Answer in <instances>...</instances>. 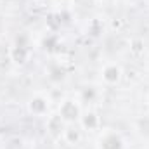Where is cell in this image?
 I'll return each mask as SVG.
<instances>
[{"instance_id":"1","label":"cell","mask_w":149,"mask_h":149,"mask_svg":"<svg viewBox=\"0 0 149 149\" xmlns=\"http://www.w3.org/2000/svg\"><path fill=\"white\" fill-rule=\"evenodd\" d=\"M61 114H63L66 120H74V118L78 116V108L74 106L71 101H68V102L63 104V108H61Z\"/></svg>"},{"instance_id":"2","label":"cell","mask_w":149,"mask_h":149,"mask_svg":"<svg viewBox=\"0 0 149 149\" xmlns=\"http://www.w3.org/2000/svg\"><path fill=\"white\" fill-rule=\"evenodd\" d=\"M102 149H120V139L116 135L106 137L104 142H102Z\"/></svg>"},{"instance_id":"3","label":"cell","mask_w":149,"mask_h":149,"mask_svg":"<svg viewBox=\"0 0 149 149\" xmlns=\"http://www.w3.org/2000/svg\"><path fill=\"white\" fill-rule=\"evenodd\" d=\"M118 76H120V70H118V68H114V66L108 68V70L104 71V78H106L108 81H116V80H118Z\"/></svg>"},{"instance_id":"4","label":"cell","mask_w":149,"mask_h":149,"mask_svg":"<svg viewBox=\"0 0 149 149\" xmlns=\"http://www.w3.org/2000/svg\"><path fill=\"white\" fill-rule=\"evenodd\" d=\"M43 101H40V99H37V101H33V104H31V109H35V111H42L43 108H45V104H42Z\"/></svg>"},{"instance_id":"5","label":"cell","mask_w":149,"mask_h":149,"mask_svg":"<svg viewBox=\"0 0 149 149\" xmlns=\"http://www.w3.org/2000/svg\"><path fill=\"white\" fill-rule=\"evenodd\" d=\"M85 127H94L95 125V118H94V114H87V118H85Z\"/></svg>"},{"instance_id":"6","label":"cell","mask_w":149,"mask_h":149,"mask_svg":"<svg viewBox=\"0 0 149 149\" xmlns=\"http://www.w3.org/2000/svg\"><path fill=\"white\" fill-rule=\"evenodd\" d=\"M68 135H70L71 139H74V141H78V137H80L76 130H74V132H73V128H70V130H68Z\"/></svg>"}]
</instances>
